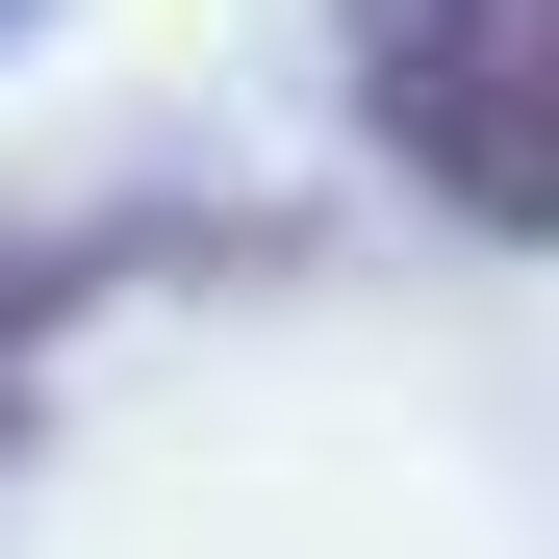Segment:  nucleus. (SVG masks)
<instances>
[{
  "instance_id": "obj_1",
  "label": "nucleus",
  "mask_w": 559,
  "mask_h": 559,
  "mask_svg": "<svg viewBox=\"0 0 559 559\" xmlns=\"http://www.w3.org/2000/svg\"><path fill=\"white\" fill-rule=\"evenodd\" d=\"M331 103L432 229L559 254V0H331Z\"/></svg>"
},
{
  "instance_id": "obj_2",
  "label": "nucleus",
  "mask_w": 559,
  "mask_h": 559,
  "mask_svg": "<svg viewBox=\"0 0 559 559\" xmlns=\"http://www.w3.org/2000/svg\"><path fill=\"white\" fill-rule=\"evenodd\" d=\"M153 254H178L153 204H26V229H0V356H26L51 306H103V280H153Z\"/></svg>"
},
{
  "instance_id": "obj_3",
  "label": "nucleus",
  "mask_w": 559,
  "mask_h": 559,
  "mask_svg": "<svg viewBox=\"0 0 559 559\" xmlns=\"http://www.w3.org/2000/svg\"><path fill=\"white\" fill-rule=\"evenodd\" d=\"M26 51H51V0H0V76H26Z\"/></svg>"
},
{
  "instance_id": "obj_4",
  "label": "nucleus",
  "mask_w": 559,
  "mask_h": 559,
  "mask_svg": "<svg viewBox=\"0 0 559 559\" xmlns=\"http://www.w3.org/2000/svg\"><path fill=\"white\" fill-rule=\"evenodd\" d=\"M0 457H26V407H0Z\"/></svg>"
}]
</instances>
